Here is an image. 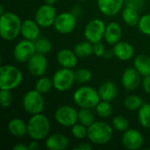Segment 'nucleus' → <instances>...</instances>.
<instances>
[{
  "label": "nucleus",
  "mask_w": 150,
  "mask_h": 150,
  "mask_svg": "<svg viewBox=\"0 0 150 150\" xmlns=\"http://www.w3.org/2000/svg\"><path fill=\"white\" fill-rule=\"evenodd\" d=\"M73 100L75 104L80 108L92 109L97 106L101 98L98 91L91 86H81L73 95Z\"/></svg>",
  "instance_id": "nucleus-4"
},
{
  "label": "nucleus",
  "mask_w": 150,
  "mask_h": 150,
  "mask_svg": "<svg viewBox=\"0 0 150 150\" xmlns=\"http://www.w3.org/2000/svg\"><path fill=\"white\" fill-rule=\"evenodd\" d=\"M125 5V0H98L99 11L105 16L112 17L120 13Z\"/></svg>",
  "instance_id": "nucleus-16"
},
{
  "label": "nucleus",
  "mask_w": 150,
  "mask_h": 150,
  "mask_svg": "<svg viewBox=\"0 0 150 150\" xmlns=\"http://www.w3.org/2000/svg\"><path fill=\"white\" fill-rule=\"evenodd\" d=\"M35 49L36 53L47 54H48L52 49V44L49 40H47L46 37H39L36 40H34Z\"/></svg>",
  "instance_id": "nucleus-31"
},
{
  "label": "nucleus",
  "mask_w": 150,
  "mask_h": 150,
  "mask_svg": "<svg viewBox=\"0 0 150 150\" xmlns=\"http://www.w3.org/2000/svg\"><path fill=\"white\" fill-rule=\"evenodd\" d=\"M112 51L114 56L123 62L131 60L134 55V48L133 45L127 41H119L113 45Z\"/></svg>",
  "instance_id": "nucleus-18"
},
{
  "label": "nucleus",
  "mask_w": 150,
  "mask_h": 150,
  "mask_svg": "<svg viewBox=\"0 0 150 150\" xmlns=\"http://www.w3.org/2000/svg\"><path fill=\"white\" fill-rule=\"evenodd\" d=\"M57 12L53 4H44L40 5L35 12V21L40 27H49L54 25L57 17Z\"/></svg>",
  "instance_id": "nucleus-10"
},
{
  "label": "nucleus",
  "mask_w": 150,
  "mask_h": 150,
  "mask_svg": "<svg viewBox=\"0 0 150 150\" xmlns=\"http://www.w3.org/2000/svg\"><path fill=\"white\" fill-rule=\"evenodd\" d=\"M106 49L105 45L100 41L98 43H94L93 44V54L98 56V57H103L105 55Z\"/></svg>",
  "instance_id": "nucleus-38"
},
{
  "label": "nucleus",
  "mask_w": 150,
  "mask_h": 150,
  "mask_svg": "<svg viewBox=\"0 0 150 150\" xmlns=\"http://www.w3.org/2000/svg\"><path fill=\"white\" fill-rule=\"evenodd\" d=\"M78 56L76 54L75 51L69 48H62L58 51L56 54V60L62 68L73 69L77 65Z\"/></svg>",
  "instance_id": "nucleus-17"
},
{
  "label": "nucleus",
  "mask_w": 150,
  "mask_h": 150,
  "mask_svg": "<svg viewBox=\"0 0 150 150\" xmlns=\"http://www.w3.org/2000/svg\"><path fill=\"white\" fill-rule=\"evenodd\" d=\"M35 53L34 41L25 39L18 41L13 49V56L18 62H27Z\"/></svg>",
  "instance_id": "nucleus-12"
},
{
  "label": "nucleus",
  "mask_w": 150,
  "mask_h": 150,
  "mask_svg": "<svg viewBox=\"0 0 150 150\" xmlns=\"http://www.w3.org/2000/svg\"><path fill=\"white\" fill-rule=\"evenodd\" d=\"M50 121L47 116L38 113L33 114L27 123V134L32 140L41 141L50 133Z\"/></svg>",
  "instance_id": "nucleus-2"
},
{
  "label": "nucleus",
  "mask_w": 150,
  "mask_h": 150,
  "mask_svg": "<svg viewBox=\"0 0 150 150\" xmlns=\"http://www.w3.org/2000/svg\"><path fill=\"white\" fill-rule=\"evenodd\" d=\"M105 24L100 18H93L88 22L84 28V37L92 44L100 42L105 37Z\"/></svg>",
  "instance_id": "nucleus-8"
},
{
  "label": "nucleus",
  "mask_w": 150,
  "mask_h": 150,
  "mask_svg": "<svg viewBox=\"0 0 150 150\" xmlns=\"http://www.w3.org/2000/svg\"><path fill=\"white\" fill-rule=\"evenodd\" d=\"M8 131L14 137H23L27 134V124L18 118L11 119L8 123Z\"/></svg>",
  "instance_id": "nucleus-22"
},
{
  "label": "nucleus",
  "mask_w": 150,
  "mask_h": 150,
  "mask_svg": "<svg viewBox=\"0 0 150 150\" xmlns=\"http://www.w3.org/2000/svg\"><path fill=\"white\" fill-rule=\"evenodd\" d=\"M39 141H35L33 140V142H30V144L28 145L29 150H38L40 149V144L38 143Z\"/></svg>",
  "instance_id": "nucleus-43"
},
{
  "label": "nucleus",
  "mask_w": 150,
  "mask_h": 150,
  "mask_svg": "<svg viewBox=\"0 0 150 150\" xmlns=\"http://www.w3.org/2000/svg\"><path fill=\"white\" fill-rule=\"evenodd\" d=\"M40 25L35 21V19H25L22 22L21 34L24 39L34 41L40 37Z\"/></svg>",
  "instance_id": "nucleus-19"
},
{
  "label": "nucleus",
  "mask_w": 150,
  "mask_h": 150,
  "mask_svg": "<svg viewBox=\"0 0 150 150\" xmlns=\"http://www.w3.org/2000/svg\"><path fill=\"white\" fill-rule=\"evenodd\" d=\"M142 88L147 94H150V76H146L142 81Z\"/></svg>",
  "instance_id": "nucleus-40"
},
{
  "label": "nucleus",
  "mask_w": 150,
  "mask_h": 150,
  "mask_svg": "<svg viewBox=\"0 0 150 150\" xmlns=\"http://www.w3.org/2000/svg\"><path fill=\"white\" fill-rule=\"evenodd\" d=\"M138 120L143 127L150 128V104H143L138 110Z\"/></svg>",
  "instance_id": "nucleus-28"
},
{
  "label": "nucleus",
  "mask_w": 150,
  "mask_h": 150,
  "mask_svg": "<svg viewBox=\"0 0 150 150\" xmlns=\"http://www.w3.org/2000/svg\"><path fill=\"white\" fill-rule=\"evenodd\" d=\"M125 6L140 11L144 6V0H125Z\"/></svg>",
  "instance_id": "nucleus-39"
},
{
  "label": "nucleus",
  "mask_w": 150,
  "mask_h": 150,
  "mask_svg": "<svg viewBox=\"0 0 150 150\" xmlns=\"http://www.w3.org/2000/svg\"><path fill=\"white\" fill-rule=\"evenodd\" d=\"M27 69L33 76L37 77L42 76L47 69V60L46 55L35 53L27 62Z\"/></svg>",
  "instance_id": "nucleus-14"
},
{
  "label": "nucleus",
  "mask_w": 150,
  "mask_h": 150,
  "mask_svg": "<svg viewBox=\"0 0 150 150\" xmlns=\"http://www.w3.org/2000/svg\"><path fill=\"white\" fill-rule=\"evenodd\" d=\"M114 54H113V51L112 50H106L105 51V55H104V57L105 58V59H110L112 56H113Z\"/></svg>",
  "instance_id": "nucleus-45"
},
{
  "label": "nucleus",
  "mask_w": 150,
  "mask_h": 150,
  "mask_svg": "<svg viewBox=\"0 0 150 150\" xmlns=\"http://www.w3.org/2000/svg\"><path fill=\"white\" fill-rule=\"evenodd\" d=\"M22 22L20 18L11 11L4 12L0 17V35L7 41L15 40L21 33Z\"/></svg>",
  "instance_id": "nucleus-1"
},
{
  "label": "nucleus",
  "mask_w": 150,
  "mask_h": 150,
  "mask_svg": "<svg viewBox=\"0 0 150 150\" xmlns=\"http://www.w3.org/2000/svg\"><path fill=\"white\" fill-rule=\"evenodd\" d=\"M76 81L79 83H86L90 82L92 77V73L88 69H79L75 71Z\"/></svg>",
  "instance_id": "nucleus-35"
},
{
  "label": "nucleus",
  "mask_w": 150,
  "mask_h": 150,
  "mask_svg": "<svg viewBox=\"0 0 150 150\" xmlns=\"http://www.w3.org/2000/svg\"><path fill=\"white\" fill-rule=\"evenodd\" d=\"M141 74L135 69V68H127L124 70L121 77L122 86L127 91H135L141 84Z\"/></svg>",
  "instance_id": "nucleus-15"
},
{
  "label": "nucleus",
  "mask_w": 150,
  "mask_h": 150,
  "mask_svg": "<svg viewBox=\"0 0 150 150\" xmlns=\"http://www.w3.org/2000/svg\"><path fill=\"white\" fill-rule=\"evenodd\" d=\"M23 80L21 71L12 65H3L0 68V90H14Z\"/></svg>",
  "instance_id": "nucleus-5"
},
{
  "label": "nucleus",
  "mask_w": 150,
  "mask_h": 150,
  "mask_svg": "<svg viewBox=\"0 0 150 150\" xmlns=\"http://www.w3.org/2000/svg\"><path fill=\"white\" fill-rule=\"evenodd\" d=\"M12 149L13 150H28L29 149V148H28V146H26V145H25V144H23V143H18V144L15 145V146L12 148Z\"/></svg>",
  "instance_id": "nucleus-44"
},
{
  "label": "nucleus",
  "mask_w": 150,
  "mask_h": 150,
  "mask_svg": "<svg viewBox=\"0 0 150 150\" xmlns=\"http://www.w3.org/2000/svg\"><path fill=\"white\" fill-rule=\"evenodd\" d=\"M121 142L127 149L138 150L143 146L144 137L142 134L137 129L128 128L123 132Z\"/></svg>",
  "instance_id": "nucleus-13"
},
{
  "label": "nucleus",
  "mask_w": 150,
  "mask_h": 150,
  "mask_svg": "<svg viewBox=\"0 0 150 150\" xmlns=\"http://www.w3.org/2000/svg\"><path fill=\"white\" fill-rule=\"evenodd\" d=\"M98 93L101 100L111 102L117 96V87L112 82L105 81L99 86Z\"/></svg>",
  "instance_id": "nucleus-23"
},
{
  "label": "nucleus",
  "mask_w": 150,
  "mask_h": 150,
  "mask_svg": "<svg viewBox=\"0 0 150 150\" xmlns=\"http://www.w3.org/2000/svg\"><path fill=\"white\" fill-rule=\"evenodd\" d=\"M0 13H1V14L4 13V7H3L2 5H1V7H0Z\"/></svg>",
  "instance_id": "nucleus-47"
},
{
  "label": "nucleus",
  "mask_w": 150,
  "mask_h": 150,
  "mask_svg": "<svg viewBox=\"0 0 150 150\" xmlns=\"http://www.w3.org/2000/svg\"><path fill=\"white\" fill-rule=\"evenodd\" d=\"M79 1H87V0H79Z\"/></svg>",
  "instance_id": "nucleus-48"
},
{
  "label": "nucleus",
  "mask_w": 150,
  "mask_h": 150,
  "mask_svg": "<svg viewBox=\"0 0 150 150\" xmlns=\"http://www.w3.org/2000/svg\"><path fill=\"white\" fill-rule=\"evenodd\" d=\"M122 19L129 26H137L138 23L140 21V15L139 11L128 6H125L121 11Z\"/></svg>",
  "instance_id": "nucleus-25"
},
{
  "label": "nucleus",
  "mask_w": 150,
  "mask_h": 150,
  "mask_svg": "<svg viewBox=\"0 0 150 150\" xmlns=\"http://www.w3.org/2000/svg\"><path fill=\"white\" fill-rule=\"evenodd\" d=\"M112 126L114 129H116L119 132H125L128 129L129 122L128 120L122 116V115H117L112 119Z\"/></svg>",
  "instance_id": "nucleus-33"
},
{
  "label": "nucleus",
  "mask_w": 150,
  "mask_h": 150,
  "mask_svg": "<svg viewBox=\"0 0 150 150\" xmlns=\"http://www.w3.org/2000/svg\"><path fill=\"white\" fill-rule=\"evenodd\" d=\"M44 2H45V4H54L56 2H57V0H44Z\"/></svg>",
  "instance_id": "nucleus-46"
},
{
  "label": "nucleus",
  "mask_w": 150,
  "mask_h": 150,
  "mask_svg": "<svg viewBox=\"0 0 150 150\" xmlns=\"http://www.w3.org/2000/svg\"><path fill=\"white\" fill-rule=\"evenodd\" d=\"M13 101V95L10 90H1L0 91V103L3 108L9 107Z\"/></svg>",
  "instance_id": "nucleus-37"
},
{
  "label": "nucleus",
  "mask_w": 150,
  "mask_h": 150,
  "mask_svg": "<svg viewBox=\"0 0 150 150\" xmlns=\"http://www.w3.org/2000/svg\"><path fill=\"white\" fill-rule=\"evenodd\" d=\"M22 105L26 112L33 115L42 112L45 106V101L40 92L36 90H33L25 94Z\"/></svg>",
  "instance_id": "nucleus-6"
},
{
  "label": "nucleus",
  "mask_w": 150,
  "mask_h": 150,
  "mask_svg": "<svg viewBox=\"0 0 150 150\" xmlns=\"http://www.w3.org/2000/svg\"><path fill=\"white\" fill-rule=\"evenodd\" d=\"M134 67L142 76H150V56L148 54H139L134 58Z\"/></svg>",
  "instance_id": "nucleus-24"
},
{
  "label": "nucleus",
  "mask_w": 150,
  "mask_h": 150,
  "mask_svg": "<svg viewBox=\"0 0 150 150\" xmlns=\"http://www.w3.org/2000/svg\"><path fill=\"white\" fill-rule=\"evenodd\" d=\"M78 121L87 127L93 124L95 122V117L91 112V109L81 108L78 111Z\"/></svg>",
  "instance_id": "nucleus-29"
},
{
  "label": "nucleus",
  "mask_w": 150,
  "mask_h": 150,
  "mask_svg": "<svg viewBox=\"0 0 150 150\" xmlns=\"http://www.w3.org/2000/svg\"><path fill=\"white\" fill-rule=\"evenodd\" d=\"M113 135L112 126L104 121H95L88 127L87 137L89 141L96 145H104L108 143Z\"/></svg>",
  "instance_id": "nucleus-3"
},
{
  "label": "nucleus",
  "mask_w": 150,
  "mask_h": 150,
  "mask_svg": "<svg viewBox=\"0 0 150 150\" xmlns=\"http://www.w3.org/2000/svg\"><path fill=\"white\" fill-rule=\"evenodd\" d=\"M137 26L141 33L150 36V13L144 14L141 17Z\"/></svg>",
  "instance_id": "nucleus-36"
},
{
  "label": "nucleus",
  "mask_w": 150,
  "mask_h": 150,
  "mask_svg": "<svg viewBox=\"0 0 150 150\" xmlns=\"http://www.w3.org/2000/svg\"><path fill=\"white\" fill-rule=\"evenodd\" d=\"M76 17L71 12H62L57 15L54 27L55 31L61 34H68L72 33L76 26Z\"/></svg>",
  "instance_id": "nucleus-11"
},
{
  "label": "nucleus",
  "mask_w": 150,
  "mask_h": 150,
  "mask_svg": "<svg viewBox=\"0 0 150 150\" xmlns=\"http://www.w3.org/2000/svg\"><path fill=\"white\" fill-rule=\"evenodd\" d=\"M53 87H54L53 80L47 76H43L38 79L35 84V90L40 92L41 94H46L49 92Z\"/></svg>",
  "instance_id": "nucleus-32"
},
{
  "label": "nucleus",
  "mask_w": 150,
  "mask_h": 150,
  "mask_svg": "<svg viewBox=\"0 0 150 150\" xmlns=\"http://www.w3.org/2000/svg\"><path fill=\"white\" fill-rule=\"evenodd\" d=\"M97 114L101 118H109L112 114V105L109 101L100 100V102L95 107Z\"/></svg>",
  "instance_id": "nucleus-30"
},
{
  "label": "nucleus",
  "mask_w": 150,
  "mask_h": 150,
  "mask_svg": "<svg viewBox=\"0 0 150 150\" xmlns=\"http://www.w3.org/2000/svg\"><path fill=\"white\" fill-rule=\"evenodd\" d=\"M121 36H122V29L120 24L112 21L106 25L104 39L108 44L115 45L116 43L120 41Z\"/></svg>",
  "instance_id": "nucleus-21"
},
{
  "label": "nucleus",
  "mask_w": 150,
  "mask_h": 150,
  "mask_svg": "<svg viewBox=\"0 0 150 150\" xmlns=\"http://www.w3.org/2000/svg\"><path fill=\"white\" fill-rule=\"evenodd\" d=\"M47 150H63L69 146V139L62 134H54L47 137L45 142Z\"/></svg>",
  "instance_id": "nucleus-20"
},
{
  "label": "nucleus",
  "mask_w": 150,
  "mask_h": 150,
  "mask_svg": "<svg viewBox=\"0 0 150 150\" xmlns=\"http://www.w3.org/2000/svg\"><path fill=\"white\" fill-rule=\"evenodd\" d=\"M92 149V146L90 143L87 142H83L81 143L79 145H77L76 147L74 148V150H91Z\"/></svg>",
  "instance_id": "nucleus-41"
},
{
  "label": "nucleus",
  "mask_w": 150,
  "mask_h": 150,
  "mask_svg": "<svg viewBox=\"0 0 150 150\" xmlns=\"http://www.w3.org/2000/svg\"><path fill=\"white\" fill-rule=\"evenodd\" d=\"M56 122L65 127H71L78 120V112L70 105H65L57 108L54 113Z\"/></svg>",
  "instance_id": "nucleus-9"
},
{
  "label": "nucleus",
  "mask_w": 150,
  "mask_h": 150,
  "mask_svg": "<svg viewBox=\"0 0 150 150\" xmlns=\"http://www.w3.org/2000/svg\"><path fill=\"white\" fill-rule=\"evenodd\" d=\"M71 133L76 139L83 140L87 137L88 127L81 123H76L74 126L71 127Z\"/></svg>",
  "instance_id": "nucleus-34"
},
{
  "label": "nucleus",
  "mask_w": 150,
  "mask_h": 150,
  "mask_svg": "<svg viewBox=\"0 0 150 150\" xmlns=\"http://www.w3.org/2000/svg\"><path fill=\"white\" fill-rule=\"evenodd\" d=\"M82 8L79 6V5H75L73 8H72V11H71V13L74 14L76 18L80 17L81 14H82Z\"/></svg>",
  "instance_id": "nucleus-42"
},
{
  "label": "nucleus",
  "mask_w": 150,
  "mask_h": 150,
  "mask_svg": "<svg viewBox=\"0 0 150 150\" xmlns=\"http://www.w3.org/2000/svg\"><path fill=\"white\" fill-rule=\"evenodd\" d=\"M52 80L54 88L56 91L62 92L67 91L76 82L75 72L72 70V69L62 68L54 74Z\"/></svg>",
  "instance_id": "nucleus-7"
},
{
  "label": "nucleus",
  "mask_w": 150,
  "mask_h": 150,
  "mask_svg": "<svg viewBox=\"0 0 150 150\" xmlns=\"http://www.w3.org/2000/svg\"><path fill=\"white\" fill-rule=\"evenodd\" d=\"M74 51L79 58H85L93 54V44L89 40L81 41L74 47Z\"/></svg>",
  "instance_id": "nucleus-26"
},
{
  "label": "nucleus",
  "mask_w": 150,
  "mask_h": 150,
  "mask_svg": "<svg viewBox=\"0 0 150 150\" xmlns=\"http://www.w3.org/2000/svg\"><path fill=\"white\" fill-rule=\"evenodd\" d=\"M143 104L142 98L137 95H129L123 102L124 107L129 111H138Z\"/></svg>",
  "instance_id": "nucleus-27"
}]
</instances>
